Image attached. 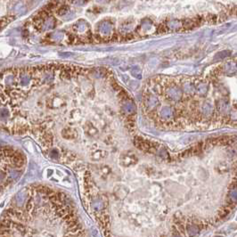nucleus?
<instances>
[{
    "instance_id": "f03ea898",
    "label": "nucleus",
    "mask_w": 237,
    "mask_h": 237,
    "mask_svg": "<svg viewBox=\"0 0 237 237\" xmlns=\"http://www.w3.org/2000/svg\"><path fill=\"white\" fill-rule=\"evenodd\" d=\"M230 197L232 200L237 202V189H234L230 192Z\"/></svg>"
},
{
    "instance_id": "20e7f679",
    "label": "nucleus",
    "mask_w": 237,
    "mask_h": 237,
    "mask_svg": "<svg viewBox=\"0 0 237 237\" xmlns=\"http://www.w3.org/2000/svg\"><path fill=\"white\" fill-rule=\"evenodd\" d=\"M216 237H221V236H216Z\"/></svg>"
},
{
    "instance_id": "39448f33",
    "label": "nucleus",
    "mask_w": 237,
    "mask_h": 237,
    "mask_svg": "<svg viewBox=\"0 0 237 237\" xmlns=\"http://www.w3.org/2000/svg\"><path fill=\"white\" fill-rule=\"evenodd\" d=\"M236 219H237V218H236Z\"/></svg>"
},
{
    "instance_id": "7ed1b4c3",
    "label": "nucleus",
    "mask_w": 237,
    "mask_h": 237,
    "mask_svg": "<svg viewBox=\"0 0 237 237\" xmlns=\"http://www.w3.org/2000/svg\"><path fill=\"white\" fill-rule=\"evenodd\" d=\"M173 237H181V236H180V235H177V234H176V235H174Z\"/></svg>"
},
{
    "instance_id": "f257e3e1",
    "label": "nucleus",
    "mask_w": 237,
    "mask_h": 237,
    "mask_svg": "<svg viewBox=\"0 0 237 237\" xmlns=\"http://www.w3.org/2000/svg\"><path fill=\"white\" fill-rule=\"evenodd\" d=\"M199 231V228L195 225H188L187 226V233L190 237L194 236Z\"/></svg>"
}]
</instances>
